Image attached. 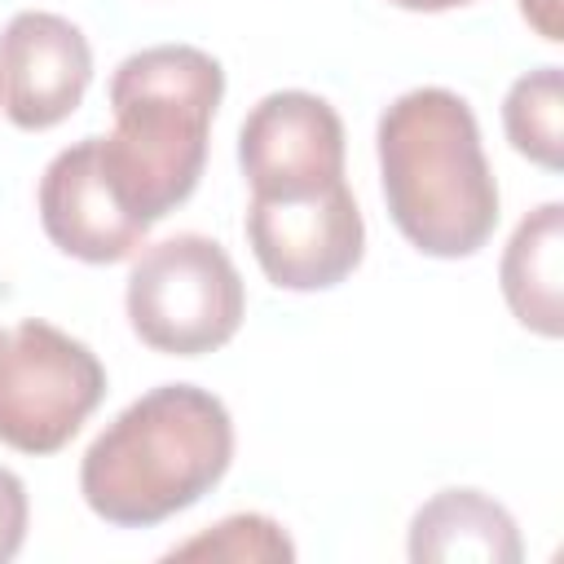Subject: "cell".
<instances>
[{
    "instance_id": "obj_1",
    "label": "cell",
    "mask_w": 564,
    "mask_h": 564,
    "mask_svg": "<svg viewBox=\"0 0 564 564\" xmlns=\"http://www.w3.org/2000/svg\"><path fill=\"white\" fill-rule=\"evenodd\" d=\"M379 185L401 238L436 260L476 256L498 229V181L471 106L449 88H410L375 132Z\"/></svg>"
},
{
    "instance_id": "obj_2",
    "label": "cell",
    "mask_w": 564,
    "mask_h": 564,
    "mask_svg": "<svg viewBox=\"0 0 564 564\" xmlns=\"http://www.w3.org/2000/svg\"><path fill=\"white\" fill-rule=\"evenodd\" d=\"M234 463V419L198 383H159L97 432L79 494L115 529H150L212 494Z\"/></svg>"
},
{
    "instance_id": "obj_3",
    "label": "cell",
    "mask_w": 564,
    "mask_h": 564,
    "mask_svg": "<svg viewBox=\"0 0 564 564\" xmlns=\"http://www.w3.org/2000/svg\"><path fill=\"white\" fill-rule=\"evenodd\" d=\"M220 97L225 66L194 44H154L115 66L101 159L137 220L159 225L198 189Z\"/></svg>"
},
{
    "instance_id": "obj_4",
    "label": "cell",
    "mask_w": 564,
    "mask_h": 564,
    "mask_svg": "<svg viewBox=\"0 0 564 564\" xmlns=\"http://www.w3.org/2000/svg\"><path fill=\"white\" fill-rule=\"evenodd\" d=\"M123 304L137 339L167 357L216 352L247 317L242 278L229 251L207 234L150 242L128 273Z\"/></svg>"
},
{
    "instance_id": "obj_5",
    "label": "cell",
    "mask_w": 564,
    "mask_h": 564,
    "mask_svg": "<svg viewBox=\"0 0 564 564\" xmlns=\"http://www.w3.org/2000/svg\"><path fill=\"white\" fill-rule=\"evenodd\" d=\"M101 397L106 366L84 339L40 317L0 326V445L35 458L57 454Z\"/></svg>"
},
{
    "instance_id": "obj_6",
    "label": "cell",
    "mask_w": 564,
    "mask_h": 564,
    "mask_svg": "<svg viewBox=\"0 0 564 564\" xmlns=\"http://www.w3.org/2000/svg\"><path fill=\"white\" fill-rule=\"evenodd\" d=\"M247 242L260 273L282 291H330L366 256L361 207L339 181L313 198H251Z\"/></svg>"
},
{
    "instance_id": "obj_7",
    "label": "cell",
    "mask_w": 564,
    "mask_h": 564,
    "mask_svg": "<svg viewBox=\"0 0 564 564\" xmlns=\"http://www.w3.org/2000/svg\"><path fill=\"white\" fill-rule=\"evenodd\" d=\"M238 163L251 198H313L344 181V119L304 88L269 93L238 132Z\"/></svg>"
},
{
    "instance_id": "obj_8",
    "label": "cell",
    "mask_w": 564,
    "mask_h": 564,
    "mask_svg": "<svg viewBox=\"0 0 564 564\" xmlns=\"http://www.w3.org/2000/svg\"><path fill=\"white\" fill-rule=\"evenodd\" d=\"M93 84L88 35L44 9H22L0 31V110L22 132L70 119Z\"/></svg>"
},
{
    "instance_id": "obj_9",
    "label": "cell",
    "mask_w": 564,
    "mask_h": 564,
    "mask_svg": "<svg viewBox=\"0 0 564 564\" xmlns=\"http://www.w3.org/2000/svg\"><path fill=\"white\" fill-rule=\"evenodd\" d=\"M35 203L48 242L84 264H119L137 247H145L150 225L137 220L119 198L101 159V137H84L53 154L40 176Z\"/></svg>"
},
{
    "instance_id": "obj_10",
    "label": "cell",
    "mask_w": 564,
    "mask_h": 564,
    "mask_svg": "<svg viewBox=\"0 0 564 564\" xmlns=\"http://www.w3.org/2000/svg\"><path fill=\"white\" fill-rule=\"evenodd\" d=\"M414 564H520L524 542L502 502L480 489H441L410 520Z\"/></svg>"
},
{
    "instance_id": "obj_11",
    "label": "cell",
    "mask_w": 564,
    "mask_h": 564,
    "mask_svg": "<svg viewBox=\"0 0 564 564\" xmlns=\"http://www.w3.org/2000/svg\"><path fill=\"white\" fill-rule=\"evenodd\" d=\"M560 256H564V207L542 203L516 225L502 251V264H498V282H502V300L511 317L542 339H560L564 330Z\"/></svg>"
},
{
    "instance_id": "obj_12",
    "label": "cell",
    "mask_w": 564,
    "mask_h": 564,
    "mask_svg": "<svg viewBox=\"0 0 564 564\" xmlns=\"http://www.w3.org/2000/svg\"><path fill=\"white\" fill-rule=\"evenodd\" d=\"M560 119H564L560 66H538L507 88V101H502L507 141L516 145V154H524L529 163H538L546 172H560V163H564V123Z\"/></svg>"
},
{
    "instance_id": "obj_13",
    "label": "cell",
    "mask_w": 564,
    "mask_h": 564,
    "mask_svg": "<svg viewBox=\"0 0 564 564\" xmlns=\"http://www.w3.org/2000/svg\"><path fill=\"white\" fill-rule=\"evenodd\" d=\"M167 560H229V564H260V560H295V542L286 529L260 511H238L212 524L207 533L167 551Z\"/></svg>"
},
{
    "instance_id": "obj_14",
    "label": "cell",
    "mask_w": 564,
    "mask_h": 564,
    "mask_svg": "<svg viewBox=\"0 0 564 564\" xmlns=\"http://www.w3.org/2000/svg\"><path fill=\"white\" fill-rule=\"evenodd\" d=\"M26 520H31V502H26V485L0 467V564H9L22 542H26Z\"/></svg>"
},
{
    "instance_id": "obj_15",
    "label": "cell",
    "mask_w": 564,
    "mask_h": 564,
    "mask_svg": "<svg viewBox=\"0 0 564 564\" xmlns=\"http://www.w3.org/2000/svg\"><path fill=\"white\" fill-rule=\"evenodd\" d=\"M520 13H524V22H529L542 40H551V44H560V40H564L560 0H520Z\"/></svg>"
},
{
    "instance_id": "obj_16",
    "label": "cell",
    "mask_w": 564,
    "mask_h": 564,
    "mask_svg": "<svg viewBox=\"0 0 564 564\" xmlns=\"http://www.w3.org/2000/svg\"><path fill=\"white\" fill-rule=\"evenodd\" d=\"M397 9H410V13H445V9H458V4H471V0H388Z\"/></svg>"
}]
</instances>
